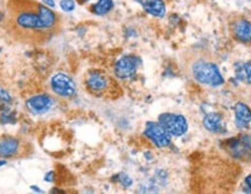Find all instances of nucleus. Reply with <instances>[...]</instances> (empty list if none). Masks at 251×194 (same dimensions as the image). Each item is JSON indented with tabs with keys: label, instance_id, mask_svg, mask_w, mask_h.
<instances>
[{
	"label": "nucleus",
	"instance_id": "nucleus-6",
	"mask_svg": "<svg viewBox=\"0 0 251 194\" xmlns=\"http://www.w3.org/2000/svg\"><path fill=\"white\" fill-rule=\"evenodd\" d=\"M52 104L54 99L46 93L35 95L26 100V107L34 115H42L47 113L52 107Z\"/></svg>",
	"mask_w": 251,
	"mask_h": 194
},
{
	"label": "nucleus",
	"instance_id": "nucleus-25",
	"mask_svg": "<svg viewBox=\"0 0 251 194\" xmlns=\"http://www.w3.org/2000/svg\"><path fill=\"white\" fill-rule=\"evenodd\" d=\"M32 190L37 191V193H43V191L40 190V189H38V187H36V186H32Z\"/></svg>",
	"mask_w": 251,
	"mask_h": 194
},
{
	"label": "nucleus",
	"instance_id": "nucleus-21",
	"mask_svg": "<svg viewBox=\"0 0 251 194\" xmlns=\"http://www.w3.org/2000/svg\"><path fill=\"white\" fill-rule=\"evenodd\" d=\"M0 100L4 102H11V96L4 89H0Z\"/></svg>",
	"mask_w": 251,
	"mask_h": 194
},
{
	"label": "nucleus",
	"instance_id": "nucleus-4",
	"mask_svg": "<svg viewBox=\"0 0 251 194\" xmlns=\"http://www.w3.org/2000/svg\"><path fill=\"white\" fill-rule=\"evenodd\" d=\"M51 91L61 98H72L77 93V86L72 78L66 73H56L50 79Z\"/></svg>",
	"mask_w": 251,
	"mask_h": 194
},
{
	"label": "nucleus",
	"instance_id": "nucleus-15",
	"mask_svg": "<svg viewBox=\"0 0 251 194\" xmlns=\"http://www.w3.org/2000/svg\"><path fill=\"white\" fill-rule=\"evenodd\" d=\"M236 125L240 128L247 127L251 122V110L243 102H238L235 105Z\"/></svg>",
	"mask_w": 251,
	"mask_h": 194
},
{
	"label": "nucleus",
	"instance_id": "nucleus-1",
	"mask_svg": "<svg viewBox=\"0 0 251 194\" xmlns=\"http://www.w3.org/2000/svg\"><path fill=\"white\" fill-rule=\"evenodd\" d=\"M12 25L17 33L47 34L36 10V1L26 0V4H17L11 7Z\"/></svg>",
	"mask_w": 251,
	"mask_h": 194
},
{
	"label": "nucleus",
	"instance_id": "nucleus-27",
	"mask_svg": "<svg viewBox=\"0 0 251 194\" xmlns=\"http://www.w3.org/2000/svg\"><path fill=\"white\" fill-rule=\"evenodd\" d=\"M88 0H78V2H81V4H84V2H87Z\"/></svg>",
	"mask_w": 251,
	"mask_h": 194
},
{
	"label": "nucleus",
	"instance_id": "nucleus-8",
	"mask_svg": "<svg viewBox=\"0 0 251 194\" xmlns=\"http://www.w3.org/2000/svg\"><path fill=\"white\" fill-rule=\"evenodd\" d=\"M137 70V60L134 56H123L114 65V73L119 79L134 77Z\"/></svg>",
	"mask_w": 251,
	"mask_h": 194
},
{
	"label": "nucleus",
	"instance_id": "nucleus-19",
	"mask_svg": "<svg viewBox=\"0 0 251 194\" xmlns=\"http://www.w3.org/2000/svg\"><path fill=\"white\" fill-rule=\"evenodd\" d=\"M117 178H119V181L121 185H123L125 187H129L133 185V180L132 178L129 177V176H127L126 173H120L119 176H117Z\"/></svg>",
	"mask_w": 251,
	"mask_h": 194
},
{
	"label": "nucleus",
	"instance_id": "nucleus-2",
	"mask_svg": "<svg viewBox=\"0 0 251 194\" xmlns=\"http://www.w3.org/2000/svg\"><path fill=\"white\" fill-rule=\"evenodd\" d=\"M188 73L197 83L217 87L224 83L218 64L203 54H197L191 58L187 66Z\"/></svg>",
	"mask_w": 251,
	"mask_h": 194
},
{
	"label": "nucleus",
	"instance_id": "nucleus-12",
	"mask_svg": "<svg viewBox=\"0 0 251 194\" xmlns=\"http://www.w3.org/2000/svg\"><path fill=\"white\" fill-rule=\"evenodd\" d=\"M140 4L144 12L153 17L162 19L167 14V5L164 0H141Z\"/></svg>",
	"mask_w": 251,
	"mask_h": 194
},
{
	"label": "nucleus",
	"instance_id": "nucleus-14",
	"mask_svg": "<svg viewBox=\"0 0 251 194\" xmlns=\"http://www.w3.org/2000/svg\"><path fill=\"white\" fill-rule=\"evenodd\" d=\"M202 125L211 133H222L224 130V127H226L222 116L218 113L207 114V115L203 117Z\"/></svg>",
	"mask_w": 251,
	"mask_h": 194
},
{
	"label": "nucleus",
	"instance_id": "nucleus-18",
	"mask_svg": "<svg viewBox=\"0 0 251 194\" xmlns=\"http://www.w3.org/2000/svg\"><path fill=\"white\" fill-rule=\"evenodd\" d=\"M60 7L66 13H71L76 10V1L75 0H61Z\"/></svg>",
	"mask_w": 251,
	"mask_h": 194
},
{
	"label": "nucleus",
	"instance_id": "nucleus-22",
	"mask_svg": "<svg viewBox=\"0 0 251 194\" xmlns=\"http://www.w3.org/2000/svg\"><path fill=\"white\" fill-rule=\"evenodd\" d=\"M43 179L47 181V183H54V180H55V172L54 171H50L48 173H46V176H44Z\"/></svg>",
	"mask_w": 251,
	"mask_h": 194
},
{
	"label": "nucleus",
	"instance_id": "nucleus-23",
	"mask_svg": "<svg viewBox=\"0 0 251 194\" xmlns=\"http://www.w3.org/2000/svg\"><path fill=\"white\" fill-rule=\"evenodd\" d=\"M42 1V4L49 6L50 8H55L56 7V1L55 0H41Z\"/></svg>",
	"mask_w": 251,
	"mask_h": 194
},
{
	"label": "nucleus",
	"instance_id": "nucleus-7",
	"mask_svg": "<svg viewBox=\"0 0 251 194\" xmlns=\"http://www.w3.org/2000/svg\"><path fill=\"white\" fill-rule=\"evenodd\" d=\"M36 10L38 16H40L41 22H42L44 32L48 34L50 32L55 31L60 23V17L54 11V8H50L49 6L44 5L42 2H36Z\"/></svg>",
	"mask_w": 251,
	"mask_h": 194
},
{
	"label": "nucleus",
	"instance_id": "nucleus-13",
	"mask_svg": "<svg viewBox=\"0 0 251 194\" xmlns=\"http://www.w3.org/2000/svg\"><path fill=\"white\" fill-rule=\"evenodd\" d=\"M230 150L235 157H243L251 154V136L243 135L241 139L234 140L230 145Z\"/></svg>",
	"mask_w": 251,
	"mask_h": 194
},
{
	"label": "nucleus",
	"instance_id": "nucleus-17",
	"mask_svg": "<svg viewBox=\"0 0 251 194\" xmlns=\"http://www.w3.org/2000/svg\"><path fill=\"white\" fill-rule=\"evenodd\" d=\"M236 77L241 81H244L247 84H251V62L238 64L236 66Z\"/></svg>",
	"mask_w": 251,
	"mask_h": 194
},
{
	"label": "nucleus",
	"instance_id": "nucleus-10",
	"mask_svg": "<svg viewBox=\"0 0 251 194\" xmlns=\"http://www.w3.org/2000/svg\"><path fill=\"white\" fill-rule=\"evenodd\" d=\"M109 85L108 78L100 71H90L86 78L87 89L93 93H102Z\"/></svg>",
	"mask_w": 251,
	"mask_h": 194
},
{
	"label": "nucleus",
	"instance_id": "nucleus-16",
	"mask_svg": "<svg viewBox=\"0 0 251 194\" xmlns=\"http://www.w3.org/2000/svg\"><path fill=\"white\" fill-rule=\"evenodd\" d=\"M114 8L113 0H98L96 4L92 5L91 12L97 16H104L111 13Z\"/></svg>",
	"mask_w": 251,
	"mask_h": 194
},
{
	"label": "nucleus",
	"instance_id": "nucleus-5",
	"mask_svg": "<svg viewBox=\"0 0 251 194\" xmlns=\"http://www.w3.org/2000/svg\"><path fill=\"white\" fill-rule=\"evenodd\" d=\"M144 135L157 148H165L171 143V135L159 123L148 122L144 129Z\"/></svg>",
	"mask_w": 251,
	"mask_h": 194
},
{
	"label": "nucleus",
	"instance_id": "nucleus-26",
	"mask_svg": "<svg viewBox=\"0 0 251 194\" xmlns=\"http://www.w3.org/2000/svg\"><path fill=\"white\" fill-rule=\"evenodd\" d=\"M5 164H6V161L5 160H0V166L5 165Z\"/></svg>",
	"mask_w": 251,
	"mask_h": 194
},
{
	"label": "nucleus",
	"instance_id": "nucleus-9",
	"mask_svg": "<svg viewBox=\"0 0 251 194\" xmlns=\"http://www.w3.org/2000/svg\"><path fill=\"white\" fill-rule=\"evenodd\" d=\"M22 151L21 141L17 137L5 136L0 140V157L11 158L20 155Z\"/></svg>",
	"mask_w": 251,
	"mask_h": 194
},
{
	"label": "nucleus",
	"instance_id": "nucleus-24",
	"mask_svg": "<svg viewBox=\"0 0 251 194\" xmlns=\"http://www.w3.org/2000/svg\"><path fill=\"white\" fill-rule=\"evenodd\" d=\"M246 185L248 187V192L247 193H251V175L248 176L246 178Z\"/></svg>",
	"mask_w": 251,
	"mask_h": 194
},
{
	"label": "nucleus",
	"instance_id": "nucleus-3",
	"mask_svg": "<svg viewBox=\"0 0 251 194\" xmlns=\"http://www.w3.org/2000/svg\"><path fill=\"white\" fill-rule=\"evenodd\" d=\"M158 123L171 136H182L188 129V123L185 116L175 113H164L158 117Z\"/></svg>",
	"mask_w": 251,
	"mask_h": 194
},
{
	"label": "nucleus",
	"instance_id": "nucleus-20",
	"mask_svg": "<svg viewBox=\"0 0 251 194\" xmlns=\"http://www.w3.org/2000/svg\"><path fill=\"white\" fill-rule=\"evenodd\" d=\"M0 120H1L2 123H13L14 122V115L10 112H6L0 117Z\"/></svg>",
	"mask_w": 251,
	"mask_h": 194
},
{
	"label": "nucleus",
	"instance_id": "nucleus-11",
	"mask_svg": "<svg viewBox=\"0 0 251 194\" xmlns=\"http://www.w3.org/2000/svg\"><path fill=\"white\" fill-rule=\"evenodd\" d=\"M233 35L235 36L236 40L243 43L251 42V22L249 20L241 19L235 20L233 23Z\"/></svg>",
	"mask_w": 251,
	"mask_h": 194
}]
</instances>
